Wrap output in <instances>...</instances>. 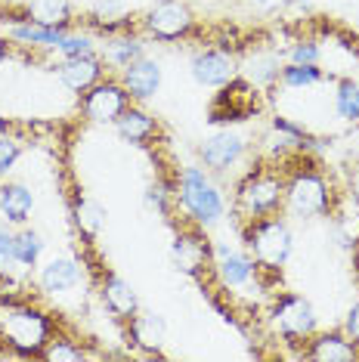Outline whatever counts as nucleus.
<instances>
[{
  "label": "nucleus",
  "mask_w": 359,
  "mask_h": 362,
  "mask_svg": "<svg viewBox=\"0 0 359 362\" xmlns=\"http://www.w3.org/2000/svg\"><path fill=\"white\" fill-rule=\"evenodd\" d=\"M180 204L186 208L189 217H195L199 223H217L223 217V199H220L217 186L205 177L201 168H183L180 174Z\"/></svg>",
  "instance_id": "nucleus-1"
},
{
  "label": "nucleus",
  "mask_w": 359,
  "mask_h": 362,
  "mask_svg": "<svg viewBox=\"0 0 359 362\" xmlns=\"http://www.w3.org/2000/svg\"><path fill=\"white\" fill-rule=\"evenodd\" d=\"M245 238H248V248L254 254V263H260V267L279 269L291 254V233L282 220L257 217L248 233H245Z\"/></svg>",
  "instance_id": "nucleus-2"
},
{
  "label": "nucleus",
  "mask_w": 359,
  "mask_h": 362,
  "mask_svg": "<svg viewBox=\"0 0 359 362\" xmlns=\"http://www.w3.org/2000/svg\"><path fill=\"white\" fill-rule=\"evenodd\" d=\"M0 325H4L6 344L19 347L22 353H40V347L47 344V334H50L47 319L25 307H10Z\"/></svg>",
  "instance_id": "nucleus-3"
},
{
  "label": "nucleus",
  "mask_w": 359,
  "mask_h": 362,
  "mask_svg": "<svg viewBox=\"0 0 359 362\" xmlns=\"http://www.w3.org/2000/svg\"><path fill=\"white\" fill-rule=\"evenodd\" d=\"M282 199H285V186L273 174H251L239 189V208L251 220L273 214L282 204Z\"/></svg>",
  "instance_id": "nucleus-4"
},
{
  "label": "nucleus",
  "mask_w": 359,
  "mask_h": 362,
  "mask_svg": "<svg viewBox=\"0 0 359 362\" xmlns=\"http://www.w3.org/2000/svg\"><path fill=\"white\" fill-rule=\"evenodd\" d=\"M257 112V90L251 81H230L214 96L211 105V121L214 124H230V121H245Z\"/></svg>",
  "instance_id": "nucleus-5"
},
{
  "label": "nucleus",
  "mask_w": 359,
  "mask_h": 362,
  "mask_svg": "<svg viewBox=\"0 0 359 362\" xmlns=\"http://www.w3.org/2000/svg\"><path fill=\"white\" fill-rule=\"evenodd\" d=\"M285 202H288V211L295 217H316L329 208V186L319 174L313 170H304L285 189Z\"/></svg>",
  "instance_id": "nucleus-6"
},
{
  "label": "nucleus",
  "mask_w": 359,
  "mask_h": 362,
  "mask_svg": "<svg viewBox=\"0 0 359 362\" xmlns=\"http://www.w3.org/2000/svg\"><path fill=\"white\" fill-rule=\"evenodd\" d=\"M146 28H149L155 37H161V40H174V37L186 35V31L192 28V13L186 10L180 0H165V4H158L149 13Z\"/></svg>",
  "instance_id": "nucleus-7"
},
{
  "label": "nucleus",
  "mask_w": 359,
  "mask_h": 362,
  "mask_svg": "<svg viewBox=\"0 0 359 362\" xmlns=\"http://www.w3.org/2000/svg\"><path fill=\"white\" fill-rule=\"evenodd\" d=\"M239 71V62L233 59L230 53L223 50H205L192 59V78L199 81L201 87H223L230 84Z\"/></svg>",
  "instance_id": "nucleus-8"
},
{
  "label": "nucleus",
  "mask_w": 359,
  "mask_h": 362,
  "mask_svg": "<svg viewBox=\"0 0 359 362\" xmlns=\"http://www.w3.org/2000/svg\"><path fill=\"white\" fill-rule=\"evenodd\" d=\"M273 325L279 328L285 337H307L316 328V313L304 298H285L276 307Z\"/></svg>",
  "instance_id": "nucleus-9"
},
{
  "label": "nucleus",
  "mask_w": 359,
  "mask_h": 362,
  "mask_svg": "<svg viewBox=\"0 0 359 362\" xmlns=\"http://www.w3.org/2000/svg\"><path fill=\"white\" fill-rule=\"evenodd\" d=\"M124 109H127V90L121 84H112V81L93 84V90L84 100V112L93 121H115Z\"/></svg>",
  "instance_id": "nucleus-10"
},
{
  "label": "nucleus",
  "mask_w": 359,
  "mask_h": 362,
  "mask_svg": "<svg viewBox=\"0 0 359 362\" xmlns=\"http://www.w3.org/2000/svg\"><path fill=\"white\" fill-rule=\"evenodd\" d=\"M242 152H245V139L239 134H233V130H220V134H214L201 146V161L211 170H226L242 158Z\"/></svg>",
  "instance_id": "nucleus-11"
},
{
  "label": "nucleus",
  "mask_w": 359,
  "mask_h": 362,
  "mask_svg": "<svg viewBox=\"0 0 359 362\" xmlns=\"http://www.w3.org/2000/svg\"><path fill=\"white\" fill-rule=\"evenodd\" d=\"M161 84V65L152 59H136L130 62L121 75V87L127 90V96L134 100H149V96L158 90Z\"/></svg>",
  "instance_id": "nucleus-12"
},
{
  "label": "nucleus",
  "mask_w": 359,
  "mask_h": 362,
  "mask_svg": "<svg viewBox=\"0 0 359 362\" xmlns=\"http://www.w3.org/2000/svg\"><path fill=\"white\" fill-rule=\"evenodd\" d=\"M217 276L226 288H242L254 276V260L248 254L226 248V245H217Z\"/></svg>",
  "instance_id": "nucleus-13"
},
{
  "label": "nucleus",
  "mask_w": 359,
  "mask_h": 362,
  "mask_svg": "<svg viewBox=\"0 0 359 362\" xmlns=\"http://www.w3.org/2000/svg\"><path fill=\"white\" fill-rule=\"evenodd\" d=\"M59 75L65 81V87L75 90V93H81V90L93 87L96 81H100L102 75V62L96 59V56H75V59H65Z\"/></svg>",
  "instance_id": "nucleus-14"
},
{
  "label": "nucleus",
  "mask_w": 359,
  "mask_h": 362,
  "mask_svg": "<svg viewBox=\"0 0 359 362\" xmlns=\"http://www.w3.org/2000/svg\"><path fill=\"white\" fill-rule=\"evenodd\" d=\"M78 282H81V267L69 257H56L40 269V285H44V291H53V294L71 291Z\"/></svg>",
  "instance_id": "nucleus-15"
},
{
  "label": "nucleus",
  "mask_w": 359,
  "mask_h": 362,
  "mask_svg": "<svg viewBox=\"0 0 359 362\" xmlns=\"http://www.w3.org/2000/svg\"><path fill=\"white\" fill-rule=\"evenodd\" d=\"M165 334H167L165 319L155 316V313H146V316H130V337H134V344H140V347L161 350Z\"/></svg>",
  "instance_id": "nucleus-16"
},
{
  "label": "nucleus",
  "mask_w": 359,
  "mask_h": 362,
  "mask_svg": "<svg viewBox=\"0 0 359 362\" xmlns=\"http://www.w3.org/2000/svg\"><path fill=\"white\" fill-rule=\"evenodd\" d=\"M31 208H35V195H31V189L19 186V183L0 189V214H4L10 223H25Z\"/></svg>",
  "instance_id": "nucleus-17"
},
{
  "label": "nucleus",
  "mask_w": 359,
  "mask_h": 362,
  "mask_svg": "<svg viewBox=\"0 0 359 362\" xmlns=\"http://www.w3.org/2000/svg\"><path fill=\"white\" fill-rule=\"evenodd\" d=\"M102 300H105V307L115 313V316H121V319H130L136 313V294H134V288H130L124 279H118V276L105 279Z\"/></svg>",
  "instance_id": "nucleus-18"
},
{
  "label": "nucleus",
  "mask_w": 359,
  "mask_h": 362,
  "mask_svg": "<svg viewBox=\"0 0 359 362\" xmlns=\"http://www.w3.org/2000/svg\"><path fill=\"white\" fill-rule=\"evenodd\" d=\"M359 356L356 347L341 334H322L313 341V350H310V359L316 362H353Z\"/></svg>",
  "instance_id": "nucleus-19"
},
{
  "label": "nucleus",
  "mask_w": 359,
  "mask_h": 362,
  "mask_svg": "<svg viewBox=\"0 0 359 362\" xmlns=\"http://www.w3.org/2000/svg\"><path fill=\"white\" fill-rule=\"evenodd\" d=\"M69 0H31L28 6V22L47 28H65L69 25Z\"/></svg>",
  "instance_id": "nucleus-20"
},
{
  "label": "nucleus",
  "mask_w": 359,
  "mask_h": 362,
  "mask_svg": "<svg viewBox=\"0 0 359 362\" xmlns=\"http://www.w3.org/2000/svg\"><path fill=\"white\" fill-rule=\"evenodd\" d=\"M115 127H118L121 136L130 139V143H143L146 136L155 134V121L146 112H136V109H124V112H121L115 118Z\"/></svg>",
  "instance_id": "nucleus-21"
},
{
  "label": "nucleus",
  "mask_w": 359,
  "mask_h": 362,
  "mask_svg": "<svg viewBox=\"0 0 359 362\" xmlns=\"http://www.w3.org/2000/svg\"><path fill=\"white\" fill-rule=\"evenodd\" d=\"M10 35L22 44H31V47H56L65 35V28H47V25H37V22H22V25H13Z\"/></svg>",
  "instance_id": "nucleus-22"
},
{
  "label": "nucleus",
  "mask_w": 359,
  "mask_h": 362,
  "mask_svg": "<svg viewBox=\"0 0 359 362\" xmlns=\"http://www.w3.org/2000/svg\"><path fill=\"white\" fill-rule=\"evenodd\" d=\"M174 257L180 263V269H186V273H199L208 260V248L201 245V238L180 235L174 242Z\"/></svg>",
  "instance_id": "nucleus-23"
},
{
  "label": "nucleus",
  "mask_w": 359,
  "mask_h": 362,
  "mask_svg": "<svg viewBox=\"0 0 359 362\" xmlns=\"http://www.w3.org/2000/svg\"><path fill=\"white\" fill-rule=\"evenodd\" d=\"M242 71L251 84H269V81L279 78V56L273 53H251L242 62Z\"/></svg>",
  "instance_id": "nucleus-24"
},
{
  "label": "nucleus",
  "mask_w": 359,
  "mask_h": 362,
  "mask_svg": "<svg viewBox=\"0 0 359 362\" xmlns=\"http://www.w3.org/2000/svg\"><path fill=\"white\" fill-rule=\"evenodd\" d=\"M75 223L84 235H96L100 229L105 226V208L100 202H90V199H81L75 204Z\"/></svg>",
  "instance_id": "nucleus-25"
},
{
  "label": "nucleus",
  "mask_w": 359,
  "mask_h": 362,
  "mask_svg": "<svg viewBox=\"0 0 359 362\" xmlns=\"http://www.w3.org/2000/svg\"><path fill=\"white\" fill-rule=\"evenodd\" d=\"M143 59V44L134 37H115L109 47H105V62L118 65V69H127L130 62Z\"/></svg>",
  "instance_id": "nucleus-26"
},
{
  "label": "nucleus",
  "mask_w": 359,
  "mask_h": 362,
  "mask_svg": "<svg viewBox=\"0 0 359 362\" xmlns=\"http://www.w3.org/2000/svg\"><path fill=\"white\" fill-rule=\"evenodd\" d=\"M334 109L344 121H359V84L341 81L338 93H334Z\"/></svg>",
  "instance_id": "nucleus-27"
},
{
  "label": "nucleus",
  "mask_w": 359,
  "mask_h": 362,
  "mask_svg": "<svg viewBox=\"0 0 359 362\" xmlns=\"http://www.w3.org/2000/svg\"><path fill=\"white\" fill-rule=\"evenodd\" d=\"M40 251H44V242H40L37 233H19L16 235V263H22V267H35Z\"/></svg>",
  "instance_id": "nucleus-28"
},
{
  "label": "nucleus",
  "mask_w": 359,
  "mask_h": 362,
  "mask_svg": "<svg viewBox=\"0 0 359 362\" xmlns=\"http://www.w3.org/2000/svg\"><path fill=\"white\" fill-rule=\"evenodd\" d=\"M282 84L285 87H313L316 81H319V69L316 65H298V62H291V65H285L282 69Z\"/></svg>",
  "instance_id": "nucleus-29"
},
{
  "label": "nucleus",
  "mask_w": 359,
  "mask_h": 362,
  "mask_svg": "<svg viewBox=\"0 0 359 362\" xmlns=\"http://www.w3.org/2000/svg\"><path fill=\"white\" fill-rule=\"evenodd\" d=\"M56 53L65 56V59H75V56H93V37H87V35H69V31H65L62 40L56 44Z\"/></svg>",
  "instance_id": "nucleus-30"
},
{
  "label": "nucleus",
  "mask_w": 359,
  "mask_h": 362,
  "mask_svg": "<svg viewBox=\"0 0 359 362\" xmlns=\"http://www.w3.org/2000/svg\"><path fill=\"white\" fill-rule=\"evenodd\" d=\"M40 356H44V359H50V362H62V359H71V362H75V359L84 356V353L75 350V347H69V344H65V341H56V344H50V347H47L44 353H40Z\"/></svg>",
  "instance_id": "nucleus-31"
},
{
  "label": "nucleus",
  "mask_w": 359,
  "mask_h": 362,
  "mask_svg": "<svg viewBox=\"0 0 359 362\" xmlns=\"http://www.w3.org/2000/svg\"><path fill=\"white\" fill-rule=\"evenodd\" d=\"M16 263V235L0 229V273H6Z\"/></svg>",
  "instance_id": "nucleus-32"
},
{
  "label": "nucleus",
  "mask_w": 359,
  "mask_h": 362,
  "mask_svg": "<svg viewBox=\"0 0 359 362\" xmlns=\"http://www.w3.org/2000/svg\"><path fill=\"white\" fill-rule=\"evenodd\" d=\"M291 62H298V65H316V62H319V47L310 44V40H300V44H295V50H291Z\"/></svg>",
  "instance_id": "nucleus-33"
},
{
  "label": "nucleus",
  "mask_w": 359,
  "mask_h": 362,
  "mask_svg": "<svg viewBox=\"0 0 359 362\" xmlns=\"http://www.w3.org/2000/svg\"><path fill=\"white\" fill-rule=\"evenodd\" d=\"M16 158H19V143H13V139L0 136V177H4L6 170L13 168Z\"/></svg>",
  "instance_id": "nucleus-34"
},
{
  "label": "nucleus",
  "mask_w": 359,
  "mask_h": 362,
  "mask_svg": "<svg viewBox=\"0 0 359 362\" xmlns=\"http://www.w3.org/2000/svg\"><path fill=\"white\" fill-rule=\"evenodd\" d=\"M146 204L155 208L158 214H167V192H165V186H152L149 192H146Z\"/></svg>",
  "instance_id": "nucleus-35"
},
{
  "label": "nucleus",
  "mask_w": 359,
  "mask_h": 362,
  "mask_svg": "<svg viewBox=\"0 0 359 362\" xmlns=\"http://www.w3.org/2000/svg\"><path fill=\"white\" fill-rule=\"evenodd\" d=\"M347 334L353 337V344H359V303L350 310V316H347Z\"/></svg>",
  "instance_id": "nucleus-36"
},
{
  "label": "nucleus",
  "mask_w": 359,
  "mask_h": 362,
  "mask_svg": "<svg viewBox=\"0 0 359 362\" xmlns=\"http://www.w3.org/2000/svg\"><path fill=\"white\" fill-rule=\"evenodd\" d=\"M254 4H257V6H264V10H266V6H276L279 0H254Z\"/></svg>",
  "instance_id": "nucleus-37"
},
{
  "label": "nucleus",
  "mask_w": 359,
  "mask_h": 362,
  "mask_svg": "<svg viewBox=\"0 0 359 362\" xmlns=\"http://www.w3.org/2000/svg\"><path fill=\"white\" fill-rule=\"evenodd\" d=\"M4 56H6V53H4V44H0V62H4Z\"/></svg>",
  "instance_id": "nucleus-38"
}]
</instances>
